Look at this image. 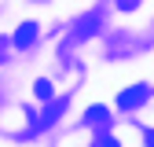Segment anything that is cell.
I'll return each mask as SVG.
<instances>
[{"label": "cell", "instance_id": "obj_1", "mask_svg": "<svg viewBox=\"0 0 154 147\" xmlns=\"http://www.w3.org/2000/svg\"><path fill=\"white\" fill-rule=\"evenodd\" d=\"M147 96H150L147 85H132V88H125L121 96H118V107H121V110H136V107L147 103Z\"/></svg>", "mask_w": 154, "mask_h": 147}, {"label": "cell", "instance_id": "obj_2", "mask_svg": "<svg viewBox=\"0 0 154 147\" xmlns=\"http://www.w3.org/2000/svg\"><path fill=\"white\" fill-rule=\"evenodd\" d=\"M95 30H99V18H95V15H85V18H77V26H73V37H92Z\"/></svg>", "mask_w": 154, "mask_h": 147}, {"label": "cell", "instance_id": "obj_3", "mask_svg": "<svg viewBox=\"0 0 154 147\" xmlns=\"http://www.w3.org/2000/svg\"><path fill=\"white\" fill-rule=\"evenodd\" d=\"M37 33H41V30H37V22H22V26H18V33H15V44H33L37 41Z\"/></svg>", "mask_w": 154, "mask_h": 147}, {"label": "cell", "instance_id": "obj_4", "mask_svg": "<svg viewBox=\"0 0 154 147\" xmlns=\"http://www.w3.org/2000/svg\"><path fill=\"white\" fill-rule=\"evenodd\" d=\"M59 110H63V103H51V107L44 110V118H41V121H37V129H48V125H51L55 118H59Z\"/></svg>", "mask_w": 154, "mask_h": 147}, {"label": "cell", "instance_id": "obj_5", "mask_svg": "<svg viewBox=\"0 0 154 147\" xmlns=\"http://www.w3.org/2000/svg\"><path fill=\"white\" fill-rule=\"evenodd\" d=\"M88 125H106V107H92L88 114H85Z\"/></svg>", "mask_w": 154, "mask_h": 147}, {"label": "cell", "instance_id": "obj_6", "mask_svg": "<svg viewBox=\"0 0 154 147\" xmlns=\"http://www.w3.org/2000/svg\"><path fill=\"white\" fill-rule=\"evenodd\" d=\"M33 92H37L41 99H51V81H44V77H41V81L33 85Z\"/></svg>", "mask_w": 154, "mask_h": 147}, {"label": "cell", "instance_id": "obj_7", "mask_svg": "<svg viewBox=\"0 0 154 147\" xmlns=\"http://www.w3.org/2000/svg\"><path fill=\"white\" fill-rule=\"evenodd\" d=\"M143 143H147V147H154V129H143Z\"/></svg>", "mask_w": 154, "mask_h": 147}, {"label": "cell", "instance_id": "obj_8", "mask_svg": "<svg viewBox=\"0 0 154 147\" xmlns=\"http://www.w3.org/2000/svg\"><path fill=\"white\" fill-rule=\"evenodd\" d=\"M118 4H121V8H136L140 0H118Z\"/></svg>", "mask_w": 154, "mask_h": 147}, {"label": "cell", "instance_id": "obj_9", "mask_svg": "<svg viewBox=\"0 0 154 147\" xmlns=\"http://www.w3.org/2000/svg\"><path fill=\"white\" fill-rule=\"evenodd\" d=\"M103 147H121V143H118V140H110V136H106V140H103Z\"/></svg>", "mask_w": 154, "mask_h": 147}, {"label": "cell", "instance_id": "obj_10", "mask_svg": "<svg viewBox=\"0 0 154 147\" xmlns=\"http://www.w3.org/2000/svg\"><path fill=\"white\" fill-rule=\"evenodd\" d=\"M0 63H4V55H0Z\"/></svg>", "mask_w": 154, "mask_h": 147}]
</instances>
